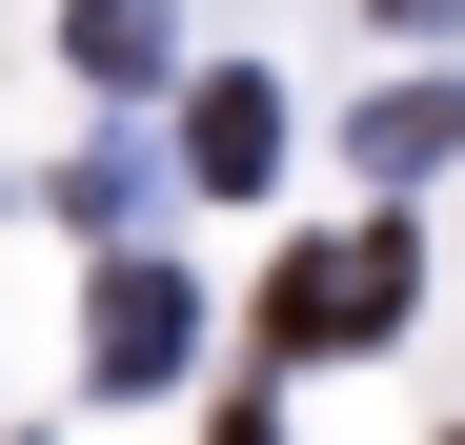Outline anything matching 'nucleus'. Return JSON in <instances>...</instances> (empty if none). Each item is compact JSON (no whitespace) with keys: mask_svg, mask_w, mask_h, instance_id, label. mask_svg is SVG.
<instances>
[{"mask_svg":"<svg viewBox=\"0 0 465 445\" xmlns=\"http://www.w3.org/2000/svg\"><path fill=\"white\" fill-rule=\"evenodd\" d=\"M405 283H425V263H405V222H364V243H303V263L263 283V344H283V364L384 344V324H405Z\"/></svg>","mask_w":465,"mask_h":445,"instance_id":"f257e3e1","label":"nucleus"},{"mask_svg":"<svg viewBox=\"0 0 465 445\" xmlns=\"http://www.w3.org/2000/svg\"><path fill=\"white\" fill-rule=\"evenodd\" d=\"M183 364H203V283H183V263H102V304H82V385L163 405Z\"/></svg>","mask_w":465,"mask_h":445,"instance_id":"f03ea898","label":"nucleus"},{"mask_svg":"<svg viewBox=\"0 0 465 445\" xmlns=\"http://www.w3.org/2000/svg\"><path fill=\"white\" fill-rule=\"evenodd\" d=\"M183 183H203V203H263V183H283V82L223 61V82L183 102Z\"/></svg>","mask_w":465,"mask_h":445,"instance_id":"7ed1b4c3","label":"nucleus"},{"mask_svg":"<svg viewBox=\"0 0 465 445\" xmlns=\"http://www.w3.org/2000/svg\"><path fill=\"white\" fill-rule=\"evenodd\" d=\"M163 41H183V0H61V61H82L102 102H142V82H163Z\"/></svg>","mask_w":465,"mask_h":445,"instance_id":"20e7f679","label":"nucleus"},{"mask_svg":"<svg viewBox=\"0 0 465 445\" xmlns=\"http://www.w3.org/2000/svg\"><path fill=\"white\" fill-rule=\"evenodd\" d=\"M344 142H364L384 183H405V163H445V142H465V82H384V102H364Z\"/></svg>","mask_w":465,"mask_h":445,"instance_id":"39448f33","label":"nucleus"},{"mask_svg":"<svg viewBox=\"0 0 465 445\" xmlns=\"http://www.w3.org/2000/svg\"><path fill=\"white\" fill-rule=\"evenodd\" d=\"M61 203H82V222H142V203H163V163H142V142H102V163H61Z\"/></svg>","mask_w":465,"mask_h":445,"instance_id":"423d86ee","label":"nucleus"},{"mask_svg":"<svg viewBox=\"0 0 465 445\" xmlns=\"http://www.w3.org/2000/svg\"><path fill=\"white\" fill-rule=\"evenodd\" d=\"M223 445H283V425H263V405H223Z\"/></svg>","mask_w":465,"mask_h":445,"instance_id":"0eeeda50","label":"nucleus"}]
</instances>
